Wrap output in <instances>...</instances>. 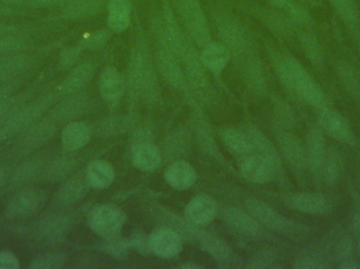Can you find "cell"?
I'll return each mask as SVG.
<instances>
[{
  "label": "cell",
  "instance_id": "obj_20",
  "mask_svg": "<svg viewBox=\"0 0 360 269\" xmlns=\"http://www.w3.org/2000/svg\"><path fill=\"white\" fill-rule=\"evenodd\" d=\"M240 171L243 178L252 183L264 184L276 179L270 163L257 154L245 157Z\"/></svg>",
  "mask_w": 360,
  "mask_h": 269
},
{
  "label": "cell",
  "instance_id": "obj_6",
  "mask_svg": "<svg viewBox=\"0 0 360 269\" xmlns=\"http://www.w3.org/2000/svg\"><path fill=\"white\" fill-rule=\"evenodd\" d=\"M48 200V190L42 188H23L6 203L4 215L11 220H22L39 211Z\"/></svg>",
  "mask_w": 360,
  "mask_h": 269
},
{
  "label": "cell",
  "instance_id": "obj_43",
  "mask_svg": "<svg viewBox=\"0 0 360 269\" xmlns=\"http://www.w3.org/2000/svg\"><path fill=\"white\" fill-rule=\"evenodd\" d=\"M25 46H27V41L25 38L16 34V32L0 36V55L11 56V55L19 54L21 51L25 50Z\"/></svg>",
  "mask_w": 360,
  "mask_h": 269
},
{
  "label": "cell",
  "instance_id": "obj_8",
  "mask_svg": "<svg viewBox=\"0 0 360 269\" xmlns=\"http://www.w3.org/2000/svg\"><path fill=\"white\" fill-rule=\"evenodd\" d=\"M180 12L188 29V35L198 46L212 41L209 25L198 0H179Z\"/></svg>",
  "mask_w": 360,
  "mask_h": 269
},
{
  "label": "cell",
  "instance_id": "obj_50",
  "mask_svg": "<svg viewBox=\"0 0 360 269\" xmlns=\"http://www.w3.org/2000/svg\"><path fill=\"white\" fill-rule=\"evenodd\" d=\"M109 39V32L98 31L89 36L86 40V46L90 50H97L105 46L107 40Z\"/></svg>",
  "mask_w": 360,
  "mask_h": 269
},
{
  "label": "cell",
  "instance_id": "obj_3",
  "mask_svg": "<svg viewBox=\"0 0 360 269\" xmlns=\"http://www.w3.org/2000/svg\"><path fill=\"white\" fill-rule=\"evenodd\" d=\"M217 29L221 44L230 50L237 60L254 54L253 41L243 23L226 13L217 15Z\"/></svg>",
  "mask_w": 360,
  "mask_h": 269
},
{
  "label": "cell",
  "instance_id": "obj_44",
  "mask_svg": "<svg viewBox=\"0 0 360 269\" xmlns=\"http://www.w3.org/2000/svg\"><path fill=\"white\" fill-rule=\"evenodd\" d=\"M67 257L63 253H46L32 260L27 268L30 269H58L63 268Z\"/></svg>",
  "mask_w": 360,
  "mask_h": 269
},
{
  "label": "cell",
  "instance_id": "obj_46",
  "mask_svg": "<svg viewBox=\"0 0 360 269\" xmlns=\"http://www.w3.org/2000/svg\"><path fill=\"white\" fill-rule=\"evenodd\" d=\"M278 100L274 107L275 119L277 122V129L281 130L291 131L295 126V117L291 107L287 103Z\"/></svg>",
  "mask_w": 360,
  "mask_h": 269
},
{
  "label": "cell",
  "instance_id": "obj_39",
  "mask_svg": "<svg viewBox=\"0 0 360 269\" xmlns=\"http://www.w3.org/2000/svg\"><path fill=\"white\" fill-rule=\"evenodd\" d=\"M32 60L23 54L11 55L0 61V82L8 81L29 69Z\"/></svg>",
  "mask_w": 360,
  "mask_h": 269
},
{
  "label": "cell",
  "instance_id": "obj_37",
  "mask_svg": "<svg viewBox=\"0 0 360 269\" xmlns=\"http://www.w3.org/2000/svg\"><path fill=\"white\" fill-rule=\"evenodd\" d=\"M222 141L229 150L238 156L247 157L254 154L251 140L245 131L238 129H226L221 133Z\"/></svg>",
  "mask_w": 360,
  "mask_h": 269
},
{
  "label": "cell",
  "instance_id": "obj_28",
  "mask_svg": "<svg viewBox=\"0 0 360 269\" xmlns=\"http://www.w3.org/2000/svg\"><path fill=\"white\" fill-rule=\"evenodd\" d=\"M94 73L95 67L93 63H82L72 70L71 73L59 84V94L71 95L80 92L92 80Z\"/></svg>",
  "mask_w": 360,
  "mask_h": 269
},
{
  "label": "cell",
  "instance_id": "obj_49",
  "mask_svg": "<svg viewBox=\"0 0 360 269\" xmlns=\"http://www.w3.org/2000/svg\"><path fill=\"white\" fill-rule=\"evenodd\" d=\"M130 240L131 247L135 251H139L141 255H149L151 254V247H150V236L141 230H137L132 235Z\"/></svg>",
  "mask_w": 360,
  "mask_h": 269
},
{
  "label": "cell",
  "instance_id": "obj_59",
  "mask_svg": "<svg viewBox=\"0 0 360 269\" xmlns=\"http://www.w3.org/2000/svg\"><path fill=\"white\" fill-rule=\"evenodd\" d=\"M180 268L186 269H198L203 268V266L199 265V264L197 263H188L184 264V265L180 266Z\"/></svg>",
  "mask_w": 360,
  "mask_h": 269
},
{
  "label": "cell",
  "instance_id": "obj_57",
  "mask_svg": "<svg viewBox=\"0 0 360 269\" xmlns=\"http://www.w3.org/2000/svg\"><path fill=\"white\" fill-rule=\"evenodd\" d=\"M16 32L15 27H11V25H0V36L6 35V34L13 33Z\"/></svg>",
  "mask_w": 360,
  "mask_h": 269
},
{
  "label": "cell",
  "instance_id": "obj_4",
  "mask_svg": "<svg viewBox=\"0 0 360 269\" xmlns=\"http://www.w3.org/2000/svg\"><path fill=\"white\" fill-rule=\"evenodd\" d=\"M128 84L133 92L139 96L147 98L156 93L155 71L145 48L139 46L131 58L129 65Z\"/></svg>",
  "mask_w": 360,
  "mask_h": 269
},
{
  "label": "cell",
  "instance_id": "obj_56",
  "mask_svg": "<svg viewBox=\"0 0 360 269\" xmlns=\"http://www.w3.org/2000/svg\"><path fill=\"white\" fill-rule=\"evenodd\" d=\"M353 228H354L356 234L360 236V209L355 214L354 218H353Z\"/></svg>",
  "mask_w": 360,
  "mask_h": 269
},
{
  "label": "cell",
  "instance_id": "obj_58",
  "mask_svg": "<svg viewBox=\"0 0 360 269\" xmlns=\"http://www.w3.org/2000/svg\"><path fill=\"white\" fill-rule=\"evenodd\" d=\"M6 181V167L1 166L0 165V188H2L4 183Z\"/></svg>",
  "mask_w": 360,
  "mask_h": 269
},
{
  "label": "cell",
  "instance_id": "obj_7",
  "mask_svg": "<svg viewBox=\"0 0 360 269\" xmlns=\"http://www.w3.org/2000/svg\"><path fill=\"white\" fill-rule=\"evenodd\" d=\"M124 211L113 204H103L91 211L89 226L101 238H110L120 234L126 223Z\"/></svg>",
  "mask_w": 360,
  "mask_h": 269
},
{
  "label": "cell",
  "instance_id": "obj_1",
  "mask_svg": "<svg viewBox=\"0 0 360 269\" xmlns=\"http://www.w3.org/2000/svg\"><path fill=\"white\" fill-rule=\"evenodd\" d=\"M275 71L283 86L296 98L316 110L328 107V99L309 72L291 55L275 52Z\"/></svg>",
  "mask_w": 360,
  "mask_h": 269
},
{
  "label": "cell",
  "instance_id": "obj_40",
  "mask_svg": "<svg viewBox=\"0 0 360 269\" xmlns=\"http://www.w3.org/2000/svg\"><path fill=\"white\" fill-rule=\"evenodd\" d=\"M336 72L345 90L351 96L360 100V76L354 67L346 61H340L336 67Z\"/></svg>",
  "mask_w": 360,
  "mask_h": 269
},
{
  "label": "cell",
  "instance_id": "obj_29",
  "mask_svg": "<svg viewBox=\"0 0 360 269\" xmlns=\"http://www.w3.org/2000/svg\"><path fill=\"white\" fill-rule=\"evenodd\" d=\"M126 81L115 67L103 70L99 77V92L105 101L118 100L126 90Z\"/></svg>",
  "mask_w": 360,
  "mask_h": 269
},
{
  "label": "cell",
  "instance_id": "obj_51",
  "mask_svg": "<svg viewBox=\"0 0 360 269\" xmlns=\"http://www.w3.org/2000/svg\"><path fill=\"white\" fill-rule=\"evenodd\" d=\"M20 268V261L18 258L8 251H0V269Z\"/></svg>",
  "mask_w": 360,
  "mask_h": 269
},
{
  "label": "cell",
  "instance_id": "obj_19",
  "mask_svg": "<svg viewBox=\"0 0 360 269\" xmlns=\"http://www.w3.org/2000/svg\"><path fill=\"white\" fill-rule=\"evenodd\" d=\"M217 214L215 200L207 195L202 194L193 198L184 209V216L191 223L197 226H205L211 223Z\"/></svg>",
  "mask_w": 360,
  "mask_h": 269
},
{
  "label": "cell",
  "instance_id": "obj_14",
  "mask_svg": "<svg viewBox=\"0 0 360 269\" xmlns=\"http://www.w3.org/2000/svg\"><path fill=\"white\" fill-rule=\"evenodd\" d=\"M283 203L289 209L308 215L325 216L332 211L325 197L313 192H290L283 197Z\"/></svg>",
  "mask_w": 360,
  "mask_h": 269
},
{
  "label": "cell",
  "instance_id": "obj_2",
  "mask_svg": "<svg viewBox=\"0 0 360 269\" xmlns=\"http://www.w3.org/2000/svg\"><path fill=\"white\" fill-rule=\"evenodd\" d=\"M245 204L248 213L264 228L294 240H304L310 236L311 230L308 226L292 221L259 199L248 198Z\"/></svg>",
  "mask_w": 360,
  "mask_h": 269
},
{
  "label": "cell",
  "instance_id": "obj_33",
  "mask_svg": "<svg viewBox=\"0 0 360 269\" xmlns=\"http://www.w3.org/2000/svg\"><path fill=\"white\" fill-rule=\"evenodd\" d=\"M333 251L331 249H315L302 251L293 262V268L297 269H323L329 268L333 259Z\"/></svg>",
  "mask_w": 360,
  "mask_h": 269
},
{
  "label": "cell",
  "instance_id": "obj_41",
  "mask_svg": "<svg viewBox=\"0 0 360 269\" xmlns=\"http://www.w3.org/2000/svg\"><path fill=\"white\" fill-rule=\"evenodd\" d=\"M300 42L310 63L317 69L323 67L325 58H323V48L316 36L311 32H302L300 35Z\"/></svg>",
  "mask_w": 360,
  "mask_h": 269
},
{
  "label": "cell",
  "instance_id": "obj_18",
  "mask_svg": "<svg viewBox=\"0 0 360 269\" xmlns=\"http://www.w3.org/2000/svg\"><path fill=\"white\" fill-rule=\"evenodd\" d=\"M151 253L162 259H171L179 255L182 239L175 230L162 228L150 235Z\"/></svg>",
  "mask_w": 360,
  "mask_h": 269
},
{
  "label": "cell",
  "instance_id": "obj_47",
  "mask_svg": "<svg viewBox=\"0 0 360 269\" xmlns=\"http://www.w3.org/2000/svg\"><path fill=\"white\" fill-rule=\"evenodd\" d=\"M278 262V255L273 251H262L256 253L250 260L249 268H274Z\"/></svg>",
  "mask_w": 360,
  "mask_h": 269
},
{
  "label": "cell",
  "instance_id": "obj_30",
  "mask_svg": "<svg viewBox=\"0 0 360 269\" xmlns=\"http://www.w3.org/2000/svg\"><path fill=\"white\" fill-rule=\"evenodd\" d=\"M91 129L84 122H71L61 132V144L68 152H75L90 142Z\"/></svg>",
  "mask_w": 360,
  "mask_h": 269
},
{
  "label": "cell",
  "instance_id": "obj_11",
  "mask_svg": "<svg viewBox=\"0 0 360 269\" xmlns=\"http://www.w3.org/2000/svg\"><path fill=\"white\" fill-rule=\"evenodd\" d=\"M317 111H319L317 114L319 126L323 133L340 143L353 144L354 134L346 118L342 114L331 109L329 105Z\"/></svg>",
  "mask_w": 360,
  "mask_h": 269
},
{
  "label": "cell",
  "instance_id": "obj_26",
  "mask_svg": "<svg viewBox=\"0 0 360 269\" xmlns=\"http://www.w3.org/2000/svg\"><path fill=\"white\" fill-rule=\"evenodd\" d=\"M44 165L46 164L41 158L30 159V160L21 163L11 176L10 181H8L11 190L27 188L37 178L41 177Z\"/></svg>",
  "mask_w": 360,
  "mask_h": 269
},
{
  "label": "cell",
  "instance_id": "obj_10",
  "mask_svg": "<svg viewBox=\"0 0 360 269\" xmlns=\"http://www.w3.org/2000/svg\"><path fill=\"white\" fill-rule=\"evenodd\" d=\"M154 220L160 222L164 228H169L175 230L181 237L182 240L188 241L191 243L200 247L209 232L200 230L199 226L191 223L188 219L180 218L179 215L160 207L154 209Z\"/></svg>",
  "mask_w": 360,
  "mask_h": 269
},
{
  "label": "cell",
  "instance_id": "obj_38",
  "mask_svg": "<svg viewBox=\"0 0 360 269\" xmlns=\"http://www.w3.org/2000/svg\"><path fill=\"white\" fill-rule=\"evenodd\" d=\"M336 15L354 34L360 33V15L355 0H330Z\"/></svg>",
  "mask_w": 360,
  "mask_h": 269
},
{
  "label": "cell",
  "instance_id": "obj_23",
  "mask_svg": "<svg viewBox=\"0 0 360 269\" xmlns=\"http://www.w3.org/2000/svg\"><path fill=\"white\" fill-rule=\"evenodd\" d=\"M158 67L171 86L181 88L186 84V75L180 65L179 59L164 46H160L158 53Z\"/></svg>",
  "mask_w": 360,
  "mask_h": 269
},
{
  "label": "cell",
  "instance_id": "obj_34",
  "mask_svg": "<svg viewBox=\"0 0 360 269\" xmlns=\"http://www.w3.org/2000/svg\"><path fill=\"white\" fill-rule=\"evenodd\" d=\"M77 162L70 157H59L44 165L41 179L48 183H56L63 181L76 171Z\"/></svg>",
  "mask_w": 360,
  "mask_h": 269
},
{
  "label": "cell",
  "instance_id": "obj_55",
  "mask_svg": "<svg viewBox=\"0 0 360 269\" xmlns=\"http://www.w3.org/2000/svg\"><path fill=\"white\" fill-rule=\"evenodd\" d=\"M359 265L355 261H351V260H344L342 261V264L338 265V268L342 269H355L359 268Z\"/></svg>",
  "mask_w": 360,
  "mask_h": 269
},
{
  "label": "cell",
  "instance_id": "obj_12",
  "mask_svg": "<svg viewBox=\"0 0 360 269\" xmlns=\"http://www.w3.org/2000/svg\"><path fill=\"white\" fill-rule=\"evenodd\" d=\"M221 217L228 228L239 236L253 240L264 237V226L249 213L235 207H226L222 211Z\"/></svg>",
  "mask_w": 360,
  "mask_h": 269
},
{
  "label": "cell",
  "instance_id": "obj_13",
  "mask_svg": "<svg viewBox=\"0 0 360 269\" xmlns=\"http://www.w3.org/2000/svg\"><path fill=\"white\" fill-rule=\"evenodd\" d=\"M307 167L316 181L321 182V171L327 155V144L325 135L319 126H312L307 135L306 145Z\"/></svg>",
  "mask_w": 360,
  "mask_h": 269
},
{
  "label": "cell",
  "instance_id": "obj_35",
  "mask_svg": "<svg viewBox=\"0 0 360 269\" xmlns=\"http://www.w3.org/2000/svg\"><path fill=\"white\" fill-rule=\"evenodd\" d=\"M344 173V161L342 155L338 148L334 146L328 147L323 162V171H321V181L328 186H334L340 181Z\"/></svg>",
  "mask_w": 360,
  "mask_h": 269
},
{
  "label": "cell",
  "instance_id": "obj_9",
  "mask_svg": "<svg viewBox=\"0 0 360 269\" xmlns=\"http://www.w3.org/2000/svg\"><path fill=\"white\" fill-rule=\"evenodd\" d=\"M277 142L281 154L297 177H304L307 169L306 150L304 144L291 131L277 129Z\"/></svg>",
  "mask_w": 360,
  "mask_h": 269
},
{
  "label": "cell",
  "instance_id": "obj_16",
  "mask_svg": "<svg viewBox=\"0 0 360 269\" xmlns=\"http://www.w3.org/2000/svg\"><path fill=\"white\" fill-rule=\"evenodd\" d=\"M71 228L69 218L63 214H49L39 220L36 225V237L42 242L55 244L67 237Z\"/></svg>",
  "mask_w": 360,
  "mask_h": 269
},
{
  "label": "cell",
  "instance_id": "obj_52",
  "mask_svg": "<svg viewBox=\"0 0 360 269\" xmlns=\"http://www.w3.org/2000/svg\"><path fill=\"white\" fill-rule=\"evenodd\" d=\"M79 48H70L63 51L61 54V65L65 67H72L79 56Z\"/></svg>",
  "mask_w": 360,
  "mask_h": 269
},
{
  "label": "cell",
  "instance_id": "obj_61",
  "mask_svg": "<svg viewBox=\"0 0 360 269\" xmlns=\"http://www.w3.org/2000/svg\"><path fill=\"white\" fill-rule=\"evenodd\" d=\"M359 184H360V177H359Z\"/></svg>",
  "mask_w": 360,
  "mask_h": 269
},
{
  "label": "cell",
  "instance_id": "obj_31",
  "mask_svg": "<svg viewBox=\"0 0 360 269\" xmlns=\"http://www.w3.org/2000/svg\"><path fill=\"white\" fill-rule=\"evenodd\" d=\"M132 161L135 167L139 171H156L162 163V155L155 145L150 142L143 141L137 143L133 147Z\"/></svg>",
  "mask_w": 360,
  "mask_h": 269
},
{
  "label": "cell",
  "instance_id": "obj_5",
  "mask_svg": "<svg viewBox=\"0 0 360 269\" xmlns=\"http://www.w3.org/2000/svg\"><path fill=\"white\" fill-rule=\"evenodd\" d=\"M52 103V95H46L34 103L22 105L15 110L4 124L0 126V143L11 136L22 132L27 126L37 122L48 111Z\"/></svg>",
  "mask_w": 360,
  "mask_h": 269
},
{
  "label": "cell",
  "instance_id": "obj_45",
  "mask_svg": "<svg viewBox=\"0 0 360 269\" xmlns=\"http://www.w3.org/2000/svg\"><path fill=\"white\" fill-rule=\"evenodd\" d=\"M130 249V240L120 236V234L105 239V243H103V249H105V253L109 254L111 257L116 258V259L126 258Z\"/></svg>",
  "mask_w": 360,
  "mask_h": 269
},
{
  "label": "cell",
  "instance_id": "obj_54",
  "mask_svg": "<svg viewBox=\"0 0 360 269\" xmlns=\"http://www.w3.org/2000/svg\"><path fill=\"white\" fill-rule=\"evenodd\" d=\"M60 1L61 0H30L31 4L38 6H52V4H58Z\"/></svg>",
  "mask_w": 360,
  "mask_h": 269
},
{
  "label": "cell",
  "instance_id": "obj_17",
  "mask_svg": "<svg viewBox=\"0 0 360 269\" xmlns=\"http://www.w3.org/2000/svg\"><path fill=\"white\" fill-rule=\"evenodd\" d=\"M243 130L245 131V134L251 140L254 154L259 155L262 158L266 159L272 166L275 177L281 178L283 171V161H281V156L275 147L274 144L257 128L248 126V128L243 129Z\"/></svg>",
  "mask_w": 360,
  "mask_h": 269
},
{
  "label": "cell",
  "instance_id": "obj_15",
  "mask_svg": "<svg viewBox=\"0 0 360 269\" xmlns=\"http://www.w3.org/2000/svg\"><path fill=\"white\" fill-rule=\"evenodd\" d=\"M55 131L56 128L53 120H37L21 132L17 142V150L22 155L34 152L50 140L55 134Z\"/></svg>",
  "mask_w": 360,
  "mask_h": 269
},
{
  "label": "cell",
  "instance_id": "obj_42",
  "mask_svg": "<svg viewBox=\"0 0 360 269\" xmlns=\"http://www.w3.org/2000/svg\"><path fill=\"white\" fill-rule=\"evenodd\" d=\"M101 8V4L99 0H74L65 8V14L69 18H88L97 14Z\"/></svg>",
  "mask_w": 360,
  "mask_h": 269
},
{
  "label": "cell",
  "instance_id": "obj_60",
  "mask_svg": "<svg viewBox=\"0 0 360 269\" xmlns=\"http://www.w3.org/2000/svg\"><path fill=\"white\" fill-rule=\"evenodd\" d=\"M11 1H13V2H19V1H22V0H11Z\"/></svg>",
  "mask_w": 360,
  "mask_h": 269
},
{
  "label": "cell",
  "instance_id": "obj_22",
  "mask_svg": "<svg viewBox=\"0 0 360 269\" xmlns=\"http://www.w3.org/2000/svg\"><path fill=\"white\" fill-rule=\"evenodd\" d=\"M241 72L245 84L252 93L262 95L266 91V77L264 65L255 54L250 55L240 60Z\"/></svg>",
  "mask_w": 360,
  "mask_h": 269
},
{
  "label": "cell",
  "instance_id": "obj_36",
  "mask_svg": "<svg viewBox=\"0 0 360 269\" xmlns=\"http://www.w3.org/2000/svg\"><path fill=\"white\" fill-rule=\"evenodd\" d=\"M108 25L112 31L122 33L130 25L131 4L129 0H110Z\"/></svg>",
  "mask_w": 360,
  "mask_h": 269
},
{
  "label": "cell",
  "instance_id": "obj_25",
  "mask_svg": "<svg viewBox=\"0 0 360 269\" xmlns=\"http://www.w3.org/2000/svg\"><path fill=\"white\" fill-rule=\"evenodd\" d=\"M230 50L221 42L211 41L207 46H203L202 52L200 54L201 63L205 65V70L219 75L224 67L230 63Z\"/></svg>",
  "mask_w": 360,
  "mask_h": 269
},
{
  "label": "cell",
  "instance_id": "obj_48",
  "mask_svg": "<svg viewBox=\"0 0 360 269\" xmlns=\"http://www.w3.org/2000/svg\"><path fill=\"white\" fill-rule=\"evenodd\" d=\"M207 124L203 120L195 118V128H196L197 136H201L199 141L202 144L205 152H211L212 155H218V148L215 144V140H213L209 130L207 128Z\"/></svg>",
  "mask_w": 360,
  "mask_h": 269
},
{
  "label": "cell",
  "instance_id": "obj_32",
  "mask_svg": "<svg viewBox=\"0 0 360 269\" xmlns=\"http://www.w3.org/2000/svg\"><path fill=\"white\" fill-rule=\"evenodd\" d=\"M86 179L91 188L105 190L115 179V169L105 160L92 161L86 169Z\"/></svg>",
  "mask_w": 360,
  "mask_h": 269
},
{
  "label": "cell",
  "instance_id": "obj_27",
  "mask_svg": "<svg viewBox=\"0 0 360 269\" xmlns=\"http://www.w3.org/2000/svg\"><path fill=\"white\" fill-rule=\"evenodd\" d=\"M86 175L74 176L65 182L54 196V203L58 206H70L77 202L86 194L89 188Z\"/></svg>",
  "mask_w": 360,
  "mask_h": 269
},
{
  "label": "cell",
  "instance_id": "obj_53",
  "mask_svg": "<svg viewBox=\"0 0 360 269\" xmlns=\"http://www.w3.org/2000/svg\"><path fill=\"white\" fill-rule=\"evenodd\" d=\"M14 88L10 86V84H1L0 86V103L4 99L8 98V97L11 96Z\"/></svg>",
  "mask_w": 360,
  "mask_h": 269
},
{
  "label": "cell",
  "instance_id": "obj_62",
  "mask_svg": "<svg viewBox=\"0 0 360 269\" xmlns=\"http://www.w3.org/2000/svg\"><path fill=\"white\" fill-rule=\"evenodd\" d=\"M73 1H74V0H73Z\"/></svg>",
  "mask_w": 360,
  "mask_h": 269
},
{
  "label": "cell",
  "instance_id": "obj_24",
  "mask_svg": "<svg viewBox=\"0 0 360 269\" xmlns=\"http://www.w3.org/2000/svg\"><path fill=\"white\" fill-rule=\"evenodd\" d=\"M196 178L194 167L184 160H175L165 171L167 183L176 190H188L195 183Z\"/></svg>",
  "mask_w": 360,
  "mask_h": 269
},
{
  "label": "cell",
  "instance_id": "obj_21",
  "mask_svg": "<svg viewBox=\"0 0 360 269\" xmlns=\"http://www.w3.org/2000/svg\"><path fill=\"white\" fill-rule=\"evenodd\" d=\"M79 93L68 95L65 100L57 105L51 112V120L60 122H71L84 115L88 111L90 100L86 95Z\"/></svg>",
  "mask_w": 360,
  "mask_h": 269
}]
</instances>
